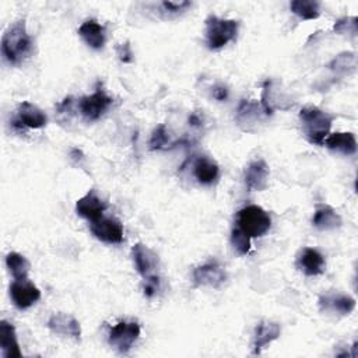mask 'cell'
<instances>
[{"label": "cell", "mask_w": 358, "mask_h": 358, "mask_svg": "<svg viewBox=\"0 0 358 358\" xmlns=\"http://www.w3.org/2000/svg\"><path fill=\"white\" fill-rule=\"evenodd\" d=\"M34 50L32 38L25 28V20H18L10 25L1 38V53L10 64H20Z\"/></svg>", "instance_id": "1"}, {"label": "cell", "mask_w": 358, "mask_h": 358, "mask_svg": "<svg viewBox=\"0 0 358 358\" xmlns=\"http://www.w3.org/2000/svg\"><path fill=\"white\" fill-rule=\"evenodd\" d=\"M131 257L137 271L144 280L148 277L157 275L159 259H158V255L152 249H150L147 245L140 242L136 243L131 248Z\"/></svg>", "instance_id": "10"}, {"label": "cell", "mask_w": 358, "mask_h": 358, "mask_svg": "<svg viewBox=\"0 0 358 358\" xmlns=\"http://www.w3.org/2000/svg\"><path fill=\"white\" fill-rule=\"evenodd\" d=\"M239 22L236 20L220 18L217 15H208L206 20V43L211 50L224 48L228 42L236 38Z\"/></svg>", "instance_id": "4"}, {"label": "cell", "mask_w": 358, "mask_h": 358, "mask_svg": "<svg viewBox=\"0 0 358 358\" xmlns=\"http://www.w3.org/2000/svg\"><path fill=\"white\" fill-rule=\"evenodd\" d=\"M334 116L322 110L317 106H303L299 112V120L305 137L312 144L323 145L329 136Z\"/></svg>", "instance_id": "2"}, {"label": "cell", "mask_w": 358, "mask_h": 358, "mask_svg": "<svg viewBox=\"0 0 358 358\" xmlns=\"http://www.w3.org/2000/svg\"><path fill=\"white\" fill-rule=\"evenodd\" d=\"M200 123H201V119L199 117V115L192 113L190 117H189V124L190 126H200Z\"/></svg>", "instance_id": "34"}, {"label": "cell", "mask_w": 358, "mask_h": 358, "mask_svg": "<svg viewBox=\"0 0 358 358\" xmlns=\"http://www.w3.org/2000/svg\"><path fill=\"white\" fill-rule=\"evenodd\" d=\"M295 266L305 275L313 277V275H319L324 271L326 263H324L323 255L319 250H316L313 248H303L296 256Z\"/></svg>", "instance_id": "12"}, {"label": "cell", "mask_w": 358, "mask_h": 358, "mask_svg": "<svg viewBox=\"0 0 358 358\" xmlns=\"http://www.w3.org/2000/svg\"><path fill=\"white\" fill-rule=\"evenodd\" d=\"M236 227L242 229L250 238H260L268 232L271 227V218L266 210L260 206L250 204L241 208L235 218Z\"/></svg>", "instance_id": "3"}, {"label": "cell", "mask_w": 358, "mask_h": 358, "mask_svg": "<svg viewBox=\"0 0 358 358\" xmlns=\"http://www.w3.org/2000/svg\"><path fill=\"white\" fill-rule=\"evenodd\" d=\"M355 67H357V56L352 52L340 53L329 63V69L340 74L352 73Z\"/></svg>", "instance_id": "26"}, {"label": "cell", "mask_w": 358, "mask_h": 358, "mask_svg": "<svg viewBox=\"0 0 358 358\" xmlns=\"http://www.w3.org/2000/svg\"><path fill=\"white\" fill-rule=\"evenodd\" d=\"M270 169L264 159L252 161L245 171V183L249 192H262L268 185Z\"/></svg>", "instance_id": "13"}, {"label": "cell", "mask_w": 358, "mask_h": 358, "mask_svg": "<svg viewBox=\"0 0 358 358\" xmlns=\"http://www.w3.org/2000/svg\"><path fill=\"white\" fill-rule=\"evenodd\" d=\"M140 337V326L137 322L122 320L109 330L108 341L120 354H126Z\"/></svg>", "instance_id": "5"}, {"label": "cell", "mask_w": 358, "mask_h": 358, "mask_svg": "<svg viewBox=\"0 0 358 358\" xmlns=\"http://www.w3.org/2000/svg\"><path fill=\"white\" fill-rule=\"evenodd\" d=\"M281 327L278 323L271 322V320H262L253 333V340H252V352L255 355L260 354L263 348H266L271 341L277 340L280 337Z\"/></svg>", "instance_id": "15"}, {"label": "cell", "mask_w": 358, "mask_h": 358, "mask_svg": "<svg viewBox=\"0 0 358 358\" xmlns=\"http://www.w3.org/2000/svg\"><path fill=\"white\" fill-rule=\"evenodd\" d=\"M158 287H159V277L158 275H152V277H148L145 278V284H144V295L151 298L157 294L158 291Z\"/></svg>", "instance_id": "31"}, {"label": "cell", "mask_w": 358, "mask_h": 358, "mask_svg": "<svg viewBox=\"0 0 358 358\" xmlns=\"http://www.w3.org/2000/svg\"><path fill=\"white\" fill-rule=\"evenodd\" d=\"M289 8L302 20H315L320 14V3L316 0H294L289 3Z\"/></svg>", "instance_id": "24"}, {"label": "cell", "mask_w": 358, "mask_h": 358, "mask_svg": "<svg viewBox=\"0 0 358 358\" xmlns=\"http://www.w3.org/2000/svg\"><path fill=\"white\" fill-rule=\"evenodd\" d=\"M213 96H214L217 101H225L227 96H228V90H227V87H224V85H215L214 90H213Z\"/></svg>", "instance_id": "33"}, {"label": "cell", "mask_w": 358, "mask_h": 358, "mask_svg": "<svg viewBox=\"0 0 358 358\" xmlns=\"http://www.w3.org/2000/svg\"><path fill=\"white\" fill-rule=\"evenodd\" d=\"M90 229L92 235L101 242L109 245H117L123 241V227L119 220L113 217H101L95 221H91Z\"/></svg>", "instance_id": "8"}, {"label": "cell", "mask_w": 358, "mask_h": 358, "mask_svg": "<svg viewBox=\"0 0 358 358\" xmlns=\"http://www.w3.org/2000/svg\"><path fill=\"white\" fill-rule=\"evenodd\" d=\"M312 224L315 228L320 231H331V229L340 228L343 224V220L333 207L327 204H320L315 210Z\"/></svg>", "instance_id": "20"}, {"label": "cell", "mask_w": 358, "mask_h": 358, "mask_svg": "<svg viewBox=\"0 0 358 358\" xmlns=\"http://www.w3.org/2000/svg\"><path fill=\"white\" fill-rule=\"evenodd\" d=\"M10 296L18 309H28L41 299L39 288L27 278H14L10 284Z\"/></svg>", "instance_id": "7"}, {"label": "cell", "mask_w": 358, "mask_h": 358, "mask_svg": "<svg viewBox=\"0 0 358 358\" xmlns=\"http://www.w3.org/2000/svg\"><path fill=\"white\" fill-rule=\"evenodd\" d=\"M0 347H1V354L4 358L22 357V354L20 351L18 341H17L15 329L7 320H1V323H0Z\"/></svg>", "instance_id": "22"}, {"label": "cell", "mask_w": 358, "mask_h": 358, "mask_svg": "<svg viewBox=\"0 0 358 358\" xmlns=\"http://www.w3.org/2000/svg\"><path fill=\"white\" fill-rule=\"evenodd\" d=\"M260 106L256 102L243 99L238 108L236 120L243 130H249L250 124H255L260 120Z\"/></svg>", "instance_id": "23"}, {"label": "cell", "mask_w": 358, "mask_h": 358, "mask_svg": "<svg viewBox=\"0 0 358 358\" xmlns=\"http://www.w3.org/2000/svg\"><path fill=\"white\" fill-rule=\"evenodd\" d=\"M169 134L165 124H159L154 129L150 138V150H164L168 147Z\"/></svg>", "instance_id": "28"}, {"label": "cell", "mask_w": 358, "mask_h": 358, "mask_svg": "<svg viewBox=\"0 0 358 358\" xmlns=\"http://www.w3.org/2000/svg\"><path fill=\"white\" fill-rule=\"evenodd\" d=\"M231 245L238 255H248L250 250V236L238 227H234L231 232Z\"/></svg>", "instance_id": "27"}, {"label": "cell", "mask_w": 358, "mask_h": 358, "mask_svg": "<svg viewBox=\"0 0 358 358\" xmlns=\"http://www.w3.org/2000/svg\"><path fill=\"white\" fill-rule=\"evenodd\" d=\"M116 53H117V57L120 59V62H123V63H131L133 62V52H131V48H130L129 42L119 43L116 46Z\"/></svg>", "instance_id": "30"}, {"label": "cell", "mask_w": 358, "mask_h": 358, "mask_svg": "<svg viewBox=\"0 0 358 358\" xmlns=\"http://www.w3.org/2000/svg\"><path fill=\"white\" fill-rule=\"evenodd\" d=\"M319 308L323 312H333L345 316L355 309V299L345 294L329 292L319 298Z\"/></svg>", "instance_id": "14"}, {"label": "cell", "mask_w": 358, "mask_h": 358, "mask_svg": "<svg viewBox=\"0 0 358 358\" xmlns=\"http://www.w3.org/2000/svg\"><path fill=\"white\" fill-rule=\"evenodd\" d=\"M190 1L183 0V1H164L162 7L169 11V13H180L183 10H186L187 7H190Z\"/></svg>", "instance_id": "32"}, {"label": "cell", "mask_w": 358, "mask_h": 358, "mask_svg": "<svg viewBox=\"0 0 358 358\" xmlns=\"http://www.w3.org/2000/svg\"><path fill=\"white\" fill-rule=\"evenodd\" d=\"M194 285H207L213 288L221 287L227 280V273L217 260H208L193 270Z\"/></svg>", "instance_id": "9"}, {"label": "cell", "mask_w": 358, "mask_h": 358, "mask_svg": "<svg viewBox=\"0 0 358 358\" xmlns=\"http://www.w3.org/2000/svg\"><path fill=\"white\" fill-rule=\"evenodd\" d=\"M6 264L14 278H27L29 271V262L25 256L17 252H10L6 256Z\"/></svg>", "instance_id": "25"}, {"label": "cell", "mask_w": 358, "mask_h": 358, "mask_svg": "<svg viewBox=\"0 0 358 358\" xmlns=\"http://www.w3.org/2000/svg\"><path fill=\"white\" fill-rule=\"evenodd\" d=\"M329 150L343 155H354L357 152L355 136L350 131H336L329 134L323 143Z\"/></svg>", "instance_id": "19"}, {"label": "cell", "mask_w": 358, "mask_h": 358, "mask_svg": "<svg viewBox=\"0 0 358 358\" xmlns=\"http://www.w3.org/2000/svg\"><path fill=\"white\" fill-rule=\"evenodd\" d=\"M78 35L92 49H101L106 42V29L95 20L84 21L78 28Z\"/></svg>", "instance_id": "18"}, {"label": "cell", "mask_w": 358, "mask_h": 358, "mask_svg": "<svg viewBox=\"0 0 358 358\" xmlns=\"http://www.w3.org/2000/svg\"><path fill=\"white\" fill-rule=\"evenodd\" d=\"M112 102L113 99L103 90L98 88L94 94L80 98L78 109L87 122H94L108 110Z\"/></svg>", "instance_id": "6"}, {"label": "cell", "mask_w": 358, "mask_h": 358, "mask_svg": "<svg viewBox=\"0 0 358 358\" xmlns=\"http://www.w3.org/2000/svg\"><path fill=\"white\" fill-rule=\"evenodd\" d=\"M193 175L201 185H213L220 176V168L215 161L208 157H197L193 164Z\"/></svg>", "instance_id": "21"}, {"label": "cell", "mask_w": 358, "mask_h": 358, "mask_svg": "<svg viewBox=\"0 0 358 358\" xmlns=\"http://www.w3.org/2000/svg\"><path fill=\"white\" fill-rule=\"evenodd\" d=\"M333 29L336 32L340 34H345V32H351L352 35H355L357 32V18L355 17H344L336 21Z\"/></svg>", "instance_id": "29"}, {"label": "cell", "mask_w": 358, "mask_h": 358, "mask_svg": "<svg viewBox=\"0 0 358 358\" xmlns=\"http://www.w3.org/2000/svg\"><path fill=\"white\" fill-rule=\"evenodd\" d=\"M17 120L28 129H41L46 126L48 116L36 105L31 102H21L17 110Z\"/></svg>", "instance_id": "17"}, {"label": "cell", "mask_w": 358, "mask_h": 358, "mask_svg": "<svg viewBox=\"0 0 358 358\" xmlns=\"http://www.w3.org/2000/svg\"><path fill=\"white\" fill-rule=\"evenodd\" d=\"M105 210H106V203L95 193V190H90L85 196L78 199L76 203L77 214L88 221H95L101 218Z\"/></svg>", "instance_id": "16"}, {"label": "cell", "mask_w": 358, "mask_h": 358, "mask_svg": "<svg viewBox=\"0 0 358 358\" xmlns=\"http://www.w3.org/2000/svg\"><path fill=\"white\" fill-rule=\"evenodd\" d=\"M48 329L57 336L70 337L76 341L81 338V327L78 320L69 313H55L48 320Z\"/></svg>", "instance_id": "11"}]
</instances>
